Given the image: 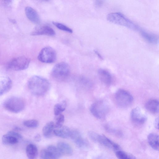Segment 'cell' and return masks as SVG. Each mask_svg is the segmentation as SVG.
<instances>
[{"mask_svg":"<svg viewBox=\"0 0 159 159\" xmlns=\"http://www.w3.org/2000/svg\"><path fill=\"white\" fill-rule=\"evenodd\" d=\"M28 85L31 92L37 96L45 94L49 90L50 86L48 80L37 75L31 77L28 80Z\"/></svg>","mask_w":159,"mask_h":159,"instance_id":"1","label":"cell"},{"mask_svg":"<svg viewBox=\"0 0 159 159\" xmlns=\"http://www.w3.org/2000/svg\"><path fill=\"white\" fill-rule=\"evenodd\" d=\"M107 19L109 22L124 26L134 30H139L140 28L120 12L111 13L107 16Z\"/></svg>","mask_w":159,"mask_h":159,"instance_id":"2","label":"cell"},{"mask_svg":"<svg viewBox=\"0 0 159 159\" xmlns=\"http://www.w3.org/2000/svg\"><path fill=\"white\" fill-rule=\"evenodd\" d=\"M90 110L91 113L95 117L102 119H104L108 114L109 107L106 102L100 100L92 104Z\"/></svg>","mask_w":159,"mask_h":159,"instance_id":"3","label":"cell"},{"mask_svg":"<svg viewBox=\"0 0 159 159\" xmlns=\"http://www.w3.org/2000/svg\"><path fill=\"white\" fill-rule=\"evenodd\" d=\"M3 107L7 111L13 113H18L24 108L25 103L21 98L16 97H10L5 100Z\"/></svg>","mask_w":159,"mask_h":159,"instance_id":"4","label":"cell"},{"mask_svg":"<svg viewBox=\"0 0 159 159\" xmlns=\"http://www.w3.org/2000/svg\"><path fill=\"white\" fill-rule=\"evenodd\" d=\"M88 134L92 140L107 148L115 151L120 149V146L118 145L104 135L100 134L92 131H89Z\"/></svg>","mask_w":159,"mask_h":159,"instance_id":"5","label":"cell"},{"mask_svg":"<svg viewBox=\"0 0 159 159\" xmlns=\"http://www.w3.org/2000/svg\"><path fill=\"white\" fill-rule=\"evenodd\" d=\"M115 99L117 105L125 108L129 107L132 104L133 98L131 94L123 89H119L116 92Z\"/></svg>","mask_w":159,"mask_h":159,"instance_id":"6","label":"cell"},{"mask_svg":"<svg viewBox=\"0 0 159 159\" xmlns=\"http://www.w3.org/2000/svg\"><path fill=\"white\" fill-rule=\"evenodd\" d=\"M70 74V68L66 62H61L56 64L52 71V75L56 80L63 81L66 79Z\"/></svg>","mask_w":159,"mask_h":159,"instance_id":"7","label":"cell"},{"mask_svg":"<svg viewBox=\"0 0 159 159\" xmlns=\"http://www.w3.org/2000/svg\"><path fill=\"white\" fill-rule=\"evenodd\" d=\"M30 59L25 56H20L12 59L8 63V67L15 71L25 70L28 67Z\"/></svg>","mask_w":159,"mask_h":159,"instance_id":"8","label":"cell"},{"mask_svg":"<svg viewBox=\"0 0 159 159\" xmlns=\"http://www.w3.org/2000/svg\"><path fill=\"white\" fill-rule=\"evenodd\" d=\"M56 57L55 51L51 47H47L41 50L38 56V59L41 62L51 63L55 61Z\"/></svg>","mask_w":159,"mask_h":159,"instance_id":"9","label":"cell"},{"mask_svg":"<svg viewBox=\"0 0 159 159\" xmlns=\"http://www.w3.org/2000/svg\"><path fill=\"white\" fill-rule=\"evenodd\" d=\"M22 138V136L18 133L10 131L2 136V141L4 145H12L17 143Z\"/></svg>","mask_w":159,"mask_h":159,"instance_id":"10","label":"cell"},{"mask_svg":"<svg viewBox=\"0 0 159 159\" xmlns=\"http://www.w3.org/2000/svg\"><path fill=\"white\" fill-rule=\"evenodd\" d=\"M130 117L133 122L139 125L144 124L147 119L145 114L139 107H136L132 110L130 113Z\"/></svg>","mask_w":159,"mask_h":159,"instance_id":"11","label":"cell"},{"mask_svg":"<svg viewBox=\"0 0 159 159\" xmlns=\"http://www.w3.org/2000/svg\"><path fill=\"white\" fill-rule=\"evenodd\" d=\"M70 137L79 148H85L89 146L88 141L82 137L80 132L77 130H71Z\"/></svg>","mask_w":159,"mask_h":159,"instance_id":"12","label":"cell"},{"mask_svg":"<svg viewBox=\"0 0 159 159\" xmlns=\"http://www.w3.org/2000/svg\"><path fill=\"white\" fill-rule=\"evenodd\" d=\"M55 33L53 29L50 26L42 25L36 28L31 33L33 36L45 35L49 36H54Z\"/></svg>","mask_w":159,"mask_h":159,"instance_id":"13","label":"cell"},{"mask_svg":"<svg viewBox=\"0 0 159 159\" xmlns=\"http://www.w3.org/2000/svg\"><path fill=\"white\" fill-rule=\"evenodd\" d=\"M12 82L11 79L7 77L0 78V96L7 93L11 89Z\"/></svg>","mask_w":159,"mask_h":159,"instance_id":"14","label":"cell"},{"mask_svg":"<svg viewBox=\"0 0 159 159\" xmlns=\"http://www.w3.org/2000/svg\"><path fill=\"white\" fill-rule=\"evenodd\" d=\"M26 15L28 19L33 23L38 24L40 22L39 16L36 11L32 7H27L25 9Z\"/></svg>","mask_w":159,"mask_h":159,"instance_id":"15","label":"cell"},{"mask_svg":"<svg viewBox=\"0 0 159 159\" xmlns=\"http://www.w3.org/2000/svg\"><path fill=\"white\" fill-rule=\"evenodd\" d=\"M139 30L143 38L148 42L153 44H156L158 43V38L156 35L140 28Z\"/></svg>","mask_w":159,"mask_h":159,"instance_id":"16","label":"cell"},{"mask_svg":"<svg viewBox=\"0 0 159 159\" xmlns=\"http://www.w3.org/2000/svg\"><path fill=\"white\" fill-rule=\"evenodd\" d=\"M70 132L71 130L69 127L62 125L54 129L53 134L56 136L66 139L70 137Z\"/></svg>","mask_w":159,"mask_h":159,"instance_id":"17","label":"cell"},{"mask_svg":"<svg viewBox=\"0 0 159 159\" xmlns=\"http://www.w3.org/2000/svg\"><path fill=\"white\" fill-rule=\"evenodd\" d=\"M98 75L100 80L105 84L110 85L112 81L110 74L107 70L100 69L98 71Z\"/></svg>","mask_w":159,"mask_h":159,"instance_id":"18","label":"cell"},{"mask_svg":"<svg viewBox=\"0 0 159 159\" xmlns=\"http://www.w3.org/2000/svg\"><path fill=\"white\" fill-rule=\"evenodd\" d=\"M145 107L146 109L152 113L156 114L159 112V102L157 99H152L146 103Z\"/></svg>","mask_w":159,"mask_h":159,"instance_id":"19","label":"cell"},{"mask_svg":"<svg viewBox=\"0 0 159 159\" xmlns=\"http://www.w3.org/2000/svg\"><path fill=\"white\" fill-rule=\"evenodd\" d=\"M57 147L62 154L70 156L73 153L72 149L70 145L66 143L59 142L57 144Z\"/></svg>","mask_w":159,"mask_h":159,"instance_id":"20","label":"cell"},{"mask_svg":"<svg viewBox=\"0 0 159 159\" xmlns=\"http://www.w3.org/2000/svg\"><path fill=\"white\" fill-rule=\"evenodd\" d=\"M148 140L150 146L154 150H159L158 135L154 133H151L148 136Z\"/></svg>","mask_w":159,"mask_h":159,"instance_id":"21","label":"cell"},{"mask_svg":"<svg viewBox=\"0 0 159 159\" xmlns=\"http://www.w3.org/2000/svg\"><path fill=\"white\" fill-rule=\"evenodd\" d=\"M55 128V124L54 122L52 121L48 122L43 128V135L46 138H50L54 134L53 131Z\"/></svg>","mask_w":159,"mask_h":159,"instance_id":"22","label":"cell"},{"mask_svg":"<svg viewBox=\"0 0 159 159\" xmlns=\"http://www.w3.org/2000/svg\"><path fill=\"white\" fill-rule=\"evenodd\" d=\"M26 153L28 158L34 159L38 155V150L37 147L33 144H30L26 147Z\"/></svg>","mask_w":159,"mask_h":159,"instance_id":"23","label":"cell"},{"mask_svg":"<svg viewBox=\"0 0 159 159\" xmlns=\"http://www.w3.org/2000/svg\"><path fill=\"white\" fill-rule=\"evenodd\" d=\"M52 159H57L60 157L62 154L57 148L54 146L50 145L48 146L46 149Z\"/></svg>","mask_w":159,"mask_h":159,"instance_id":"24","label":"cell"},{"mask_svg":"<svg viewBox=\"0 0 159 159\" xmlns=\"http://www.w3.org/2000/svg\"><path fill=\"white\" fill-rule=\"evenodd\" d=\"M115 154L116 157L120 159H135L134 156L124 151L118 149L115 151Z\"/></svg>","mask_w":159,"mask_h":159,"instance_id":"25","label":"cell"},{"mask_svg":"<svg viewBox=\"0 0 159 159\" xmlns=\"http://www.w3.org/2000/svg\"><path fill=\"white\" fill-rule=\"evenodd\" d=\"M66 104L65 101L56 104L54 107V112L55 116L58 115L64 111Z\"/></svg>","mask_w":159,"mask_h":159,"instance_id":"26","label":"cell"},{"mask_svg":"<svg viewBox=\"0 0 159 159\" xmlns=\"http://www.w3.org/2000/svg\"><path fill=\"white\" fill-rule=\"evenodd\" d=\"M23 124L27 127L35 128L38 126L39 122L37 120H29L24 121Z\"/></svg>","mask_w":159,"mask_h":159,"instance_id":"27","label":"cell"},{"mask_svg":"<svg viewBox=\"0 0 159 159\" xmlns=\"http://www.w3.org/2000/svg\"><path fill=\"white\" fill-rule=\"evenodd\" d=\"M56 122L55 124V128H59L62 126L65 120V117L61 113L57 116H55Z\"/></svg>","mask_w":159,"mask_h":159,"instance_id":"28","label":"cell"},{"mask_svg":"<svg viewBox=\"0 0 159 159\" xmlns=\"http://www.w3.org/2000/svg\"><path fill=\"white\" fill-rule=\"evenodd\" d=\"M52 23L56 27L60 30L70 33L73 32V30L71 29L62 23L55 22H53Z\"/></svg>","mask_w":159,"mask_h":159,"instance_id":"29","label":"cell"},{"mask_svg":"<svg viewBox=\"0 0 159 159\" xmlns=\"http://www.w3.org/2000/svg\"><path fill=\"white\" fill-rule=\"evenodd\" d=\"M40 158L41 159H52L47 149L42 150L40 152Z\"/></svg>","mask_w":159,"mask_h":159,"instance_id":"30","label":"cell"},{"mask_svg":"<svg viewBox=\"0 0 159 159\" xmlns=\"http://www.w3.org/2000/svg\"><path fill=\"white\" fill-rule=\"evenodd\" d=\"M106 127L107 130L112 133L117 135H120L121 134L120 132V131L118 130H116L114 129H112L111 128H110L108 126H106Z\"/></svg>","mask_w":159,"mask_h":159,"instance_id":"31","label":"cell"},{"mask_svg":"<svg viewBox=\"0 0 159 159\" xmlns=\"http://www.w3.org/2000/svg\"><path fill=\"white\" fill-rule=\"evenodd\" d=\"M104 0H94L95 5L97 7H100L103 4Z\"/></svg>","mask_w":159,"mask_h":159,"instance_id":"32","label":"cell"},{"mask_svg":"<svg viewBox=\"0 0 159 159\" xmlns=\"http://www.w3.org/2000/svg\"><path fill=\"white\" fill-rule=\"evenodd\" d=\"M34 139L37 142L40 141L41 140V137L40 135L39 134L36 135L34 137Z\"/></svg>","mask_w":159,"mask_h":159,"instance_id":"33","label":"cell"},{"mask_svg":"<svg viewBox=\"0 0 159 159\" xmlns=\"http://www.w3.org/2000/svg\"><path fill=\"white\" fill-rule=\"evenodd\" d=\"M158 117L155 120L154 122V126L157 129H158Z\"/></svg>","mask_w":159,"mask_h":159,"instance_id":"34","label":"cell"},{"mask_svg":"<svg viewBox=\"0 0 159 159\" xmlns=\"http://www.w3.org/2000/svg\"><path fill=\"white\" fill-rule=\"evenodd\" d=\"M41 0L44 1H48L49 0Z\"/></svg>","mask_w":159,"mask_h":159,"instance_id":"35","label":"cell"}]
</instances>
